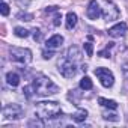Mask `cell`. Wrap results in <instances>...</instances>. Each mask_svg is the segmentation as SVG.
I'll list each match as a JSON object with an SVG mask.
<instances>
[{"label": "cell", "instance_id": "cell-4", "mask_svg": "<svg viewBox=\"0 0 128 128\" xmlns=\"http://www.w3.org/2000/svg\"><path fill=\"white\" fill-rule=\"evenodd\" d=\"M57 65H59V72L65 77V78H72V77H76V74H77V63L72 62L71 59H68L66 56L62 57V59L59 60Z\"/></svg>", "mask_w": 128, "mask_h": 128}, {"label": "cell", "instance_id": "cell-19", "mask_svg": "<svg viewBox=\"0 0 128 128\" xmlns=\"http://www.w3.org/2000/svg\"><path fill=\"white\" fill-rule=\"evenodd\" d=\"M0 12H2V15H3V17L9 15V5H8V3H5V2H2V5H0Z\"/></svg>", "mask_w": 128, "mask_h": 128}, {"label": "cell", "instance_id": "cell-15", "mask_svg": "<svg viewBox=\"0 0 128 128\" xmlns=\"http://www.w3.org/2000/svg\"><path fill=\"white\" fill-rule=\"evenodd\" d=\"M86 118H88V112H86L84 108H78V110L72 114V119H74L76 122H84Z\"/></svg>", "mask_w": 128, "mask_h": 128}, {"label": "cell", "instance_id": "cell-17", "mask_svg": "<svg viewBox=\"0 0 128 128\" xmlns=\"http://www.w3.org/2000/svg\"><path fill=\"white\" fill-rule=\"evenodd\" d=\"M113 45H114L113 42H108V44L106 45V48H104V50H101V51L98 53V56H101V57H106V59H108V57L112 56V54H110V48H112Z\"/></svg>", "mask_w": 128, "mask_h": 128}, {"label": "cell", "instance_id": "cell-22", "mask_svg": "<svg viewBox=\"0 0 128 128\" xmlns=\"http://www.w3.org/2000/svg\"><path fill=\"white\" fill-rule=\"evenodd\" d=\"M15 3L20 6V8H23V9H26L29 5H30V0H15Z\"/></svg>", "mask_w": 128, "mask_h": 128}, {"label": "cell", "instance_id": "cell-5", "mask_svg": "<svg viewBox=\"0 0 128 128\" xmlns=\"http://www.w3.org/2000/svg\"><path fill=\"white\" fill-rule=\"evenodd\" d=\"M24 114V110L20 104H8L3 107V118L8 120H18Z\"/></svg>", "mask_w": 128, "mask_h": 128}, {"label": "cell", "instance_id": "cell-14", "mask_svg": "<svg viewBox=\"0 0 128 128\" xmlns=\"http://www.w3.org/2000/svg\"><path fill=\"white\" fill-rule=\"evenodd\" d=\"M77 24V15L74 12H68L66 14V29L68 30H72Z\"/></svg>", "mask_w": 128, "mask_h": 128}, {"label": "cell", "instance_id": "cell-18", "mask_svg": "<svg viewBox=\"0 0 128 128\" xmlns=\"http://www.w3.org/2000/svg\"><path fill=\"white\" fill-rule=\"evenodd\" d=\"M14 33L18 36V38H27L29 36V30L23 29V27H15L14 29Z\"/></svg>", "mask_w": 128, "mask_h": 128}, {"label": "cell", "instance_id": "cell-20", "mask_svg": "<svg viewBox=\"0 0 128 128\" xmlns=\"http://www.w3.org/2000/svg\"><path fill=\"white\" fill-rule=\"evenodd\" d=\"M102 118L107 119V120H113V122H116V120L119 119L118 114H114V113H102Z\"/></svg>", "mask_w": 128, "mask_h": 128}, {"label": "cell", "instance_id": "cell-12", "mask_svg": "<svg viewBox=\"0 0 128 128\" xmlns=\"http://www.w3.org/2000/svg\"><path fill=\"white\" fill-rule=\"evenodd\" d=\"M6 82H8L9 86L17 88V86L20 84V76H18L17 72H8V74H6Z\"/></svg>", "mask_w": 128, "mask_h": 128}, {"label": "cell", "instance_id": "cell-10", "mask_svg": "<svg viewBox=\"0 0 128 128\" xmlns=\"http://www.w3.org/2000/svg\"><path fill=\"white\" fill-rule=\"evenodd\" d=\"M62 44H63V36H60V35H53V36L47 41L45 47H47L48 50H56V48H60Z\"/></svg>", "mask_w": 128, "mask_h": 128}, {"label": "cell", "instance_id": "cell-9", "mask_svg": "<svg viewBox=\"0 0 128 128\" xmlns=\"http://www.w3.org/2000/svg\"><path fill=\"white\" fill-rule=\"evenodd\" d=\"M126 23H118V24H114L113 27H110L108 29V35L112 36V38H120V36H124L125 35V32H126Z\"/></svg>", "mask_w": 128, "mask_h": 128}, {"label": "cell", "instance_id": "cell-16", "mask_svg": "<svg viewBox=\"0 0 128 128\" xmlns=\"http://www.w3.org/2000/svg\"><path fill=\"white\" fill-rule=\"evenodd\" d=\"M80 88H82V89H84V90H90V89L94 88L92 80H90L89 77H83V78L80 80Z\"/></svg>", "mask_w": 128, "mask_h": 128}, {"label": "cell", "instance_id": "cell-24", "mask_svg": "<svg viewBox=\"0 0 128 128\" xmlns=\"http://www.w3.org/2000/svg\"><path fill=\"white\" fill-rule=\"evenodd\" d=\"M54 56V50H44L42 51V57L44 59H51Z\"/></svg>", "mask_w": 128, "mask_h": 128}, {"label": "cell", "instance_id": "cell-3", "mask_svg": "<svg viewBox=\"0 0 128 128\" xmlns=\"http://www.w3.org/2000/svg\"><path fill=\"white\" fill-rule=\"evenodd\" d=\"M9 59L20 65H27L32 62V51L29 48L21 47H11L9 48Z\"/></svg>", "mask_w": 128, "mask_h": 128}, {"label": "cell", "instance_id": "cell-1", "mask_svg": "<svg viewBox=\"0 0 128 128\" xmlns=\"http://www.w3.org/2000/svg\"><path fill=\"white\" fill-rule=\"evenodd\" d=\"M32 89L39 96H50L59 92V86L45 76H38L32 83Z\"/></svg>", "mask_w": 128, "mask_h": 128}, {"label": "cell", "instance_id": "cell-11", "mask_svg": "<svg viewBox=\"0 0 128 128\" xmlns=\"http://www.w3.org/2000/svg\"><path fill=\"white\" fill-rule=\"evenodd\" d=\"M66 57L68 59H71L72 62H76V63H78L80 60H82V53H80V50L77 48V47H70L68 48V53H66Z\"/></svg>", "mask_w": 128, "mask_h": 128}, {"label": "cell", "instance_id": "cell-26", "mask_svg": "<svg viewBox=\"0 0 128 128\" xmlns=\"http://www.w3.org/2000/svg\"><path fill=\"white\" fill-rule=\"evenodd\" d=\"M32 32H33V39H35V41H39V39H41V32H39V29H33Z\"/></svg>", "mask_w": 128, "mask_h": 128}, {"label": "cell", "instance_id": "cell-25", "mask_svg": "<svg viewBox=\"0 0 128 128\" xmlns=\"http://www.w3.org/2000/svg\"><path fill=\"white\" fill-rule=\"evenodd\" d=\"M122 74H124L125 80H128V62H125L122 65Z\"/></svg>", "mask_w": 128, "mask_h": 128}, {"label": "cell", "instance_id": "cell-8", "mask_svg": "<svg viewBox=\"0 0 128 128\" xmlns=\"http://www.w3.org/2000/svg\"><path fill=\"white\" fill-rule=\"evenodd\" d=\"M101 14H102V11H101L98 2H96V0H90L89 5H88V9H86L88 18H90V20H98V17H100Z\"/></svg>", "mask_w": 128, "mask_h": 128}, {"label": "cell", "instance_id": "cell-2", "mask_svg": "<svg viewBox=\"0 0 128 128\" xmlns=\"http://www.w3.org/2000/svg\"><path fill=\"white\" fill-rule=\"evenodd\" d=\"M35 113L39 119H54L60 116L62 108L56 101H39L35 104Z\"/></svg>", "mask_w": 128, "mask_h": 128}, {"label": "cell", "instance_id": "cell-23", "mask_svg": "<svg viewBox=\"0 0 128 128\" xmlns=\"http://www.w3.org/2000/svg\"><path fill=\"white\" fill-rule=\"evenodd\" d=\"M84 50H86V54L88 56H92L94 54V47L90 42H84Z\"/></svg>", "mask_w": 128, "mask_h": 128}, {"label": "cell", "instance_id": "cell-6", "mask_svg": "<svg viewBox=\"0 0 128 128\" xmlns=\"http://www.w3.org/2000/svg\"><path fill=\"white\" fill-rule=\"evenodd\" d=\"M102 17L106 21H114L119 18V9L116 5L110 0H104V8H102Z\"/></svg>", "mask_w": 128, "mask_h": 128}, {"label": "cell", "instance_id": "cell-7", "mask_svg": "<svg viewBox=\"0 0 128 128\" xmlns=\"http://www.w3.org/2000/svg\"><path fill=\"white\" fill-rule=\"evenodd\" d=\"M95 76L98 77V80L101 82V84L104 88H112L113 83H114V77H113L112 71L107 70V68H96L95 70Z\"/></svg>", "mask_w": 128, "mask_h": 128}, {"label": "cell", "instance_id": "cell-21", "mask_svg": "<svg viewBox=\"0 0 128 128\" xmlns=\"http://www.w3.org/2000/svg\"><path fill=\"white\" fill-rule=\"evenodd\" d=\"M18 18L23 20V21H32L33 20V15L32 14H23L21 12V14H18Z\"/></svg>", "mask_w": 128, "mask_h": 128}, {"label": "cell", "instance_id": "cell-13", "mask_svg": "<svg viewBox=\"0 0 128 128\" xmlns=\"http://www.w3.org/2000/svg\"><path fill=\"white\" fill-rule=\"evenodd\" d=\"M98 102L106 107V108H110V110H116L118 108V102L113 101V100H107V98H98Z\"/></svg>", "mask_w": 128, "mask_h": 128}]
</instances>
